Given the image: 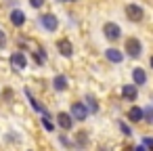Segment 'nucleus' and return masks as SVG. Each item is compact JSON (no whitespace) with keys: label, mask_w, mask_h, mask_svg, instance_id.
<instances>
[{"label":"nucleus","mask_w":153,"mask_h":151,"mask_svg":"<svg viewBox=\"0 0 153 151\" xmlns=\"http://www.w3.org/2000/svg\"><path fill=\"white\" fill-rule=\"evenodd\" d=\"M149 65H151V67H153V57H151V59H149Z\"/></svg>","instance_id":"nucleus-25"},{"label":"nucleus","mask_w":153,"mask_h":151,"mask_svg":"<svg viewBox=\"0 0 153 151\" xmlns=\"http://www.w3.org/2000/svg\"><path fill=\"white\" fill-rule=\"evenodd\" d=\"M128 120H130V122H140V120H143V109L134 105V107L128 111Z\"/></svg>","instance_id":"nucleus-14"},{"label":"nucleus","mask_w":153,"mask_h":151,"mask_svg":"<svg viewBox=\"0 0 153 151\" xmlns=\"http://www.w3.org/2000/svg\"><path fill=\"white\" fill-rule=\"evenodd\" d=\"M143 145H145V147H149V149L153 151V138H145V141H143Z\"/></svg>","instance_id":"nucleus-21"},{"label":"nucleus","mask_w":153,"mask_h":151,"mask_svg":"<svg viewBox=\"0 0 153 151\" xmlns=\"http://www.w3.org/2000/svg\"><path fill=\"white\" fill-rule=\"evenodd\" d=\"M105 57H107L111 63H122V61H124V53L117 51V48H107V51H105Z\"/></svg>","instance_id":"nucleus-8"},{"label":"nucleus","mask_w":153,"mask_h":151,"mask_svg":"<svg viewBox=\"0 0 153 151\" xmlns=\"http://www.w3.org/2000/svg\"><path fill=\"white\" fill-rule=\"evenodd\" d=\"M84 105H86V107H88V111H92V113H94V111L99 109V105H97V99H94L92 94H88V97H86Z\"/></svg>","instance_id":"nucleus-15"},{"label":"nucleus","mask_w":153,"mask_h":151,"mask_svg":"<svg viewBox=\"0 0 153 151\" xmlns=\"http://www.w3.org/2000/svg\"><path fill=\"white\" fill-rule=\"evenodd\" d=\"M132 80H134V84H136V86L145 84V82H147V74H145V69L134 67V71H132Z\"/></svg>","instance_id":"nucleus-11"},{"label":"nucleus","mask_w":153,"mask_h":151,"mask_svg":"<svg viewBox=\"0 0 153 151\" xmlns=\"http://www.w3.org/2000/svg\"><path fill=\"white\" fill-rule=\"evenodd\" d=\"M65 2H76V0H65Z\"/></svg>","instance_id":"nucleus-26"},{"label":"nucleus","mask_w":153,"mask_h":151,"mask_svg":"<svg viewBox=\"0 0 153 151\" xmlns=\"http://www.w3.org/2000/svg\"><path fill=\"white\" fill-rule=\"evenodd\" d=\"M143 118H145L147 122H153V109H151V107L145 109V111H143Z\"/></svg>","instance_id":"nucleus-18"},{"label":"nucleus","mask_w":153,"mask_h":151,"mask_svg":"<svg viewBox=\"0 0 153 151\" xmlns=\"http://www.w3.org/2000/svg\"><path fill=\"white\" fill-rule=\"evenodd\" d=\"M11 21H13L15 28H21V25L25 23V15H23L21 11H13V13H11Z\"/></svg>","instance_id":"nucleus-12"},{"label":"nucleus","mask_w":153,"mask_h":151,"mask_svg":"<svg viewBox=\"0 0 153 151\" xmlns=\"http://www.w3.org/2000/svg\"><path fill=\"white\" fill-rule=\"evenodd\" d=\"M103 34H105V38L107 40H117L120 36H122V30H120V25L117 23H105L103 25Z\"/></svg>","instance_id":"nucleus-1"},{"label":"nucleus","mask_w":153,"mask_h":151,"mask_svg":"<svg viewBox=\"0 0 153 151\" xmlns=\"http://www.w3.org/2000/svg\"><path fill=\"white\" fill-rule=\"evenodd\" d=\"M78 143H80V145H84V143H86V136H84V132H78Z\"/></svg>","instance_id":"nucleus-23"},{"label":"nucleus","mask_w":153,"mask_h":151,"mask_svg":"<svg viewBox=\"0 0 153 151\" xmlns=\"http://www.w3.org/2000/svg\"><path fill=\"white\" fill-rule=\"evenodd\" d=\"M44 2H46V0H30V4H32L34 9H42V7H44Z\"/></svg>","instance_id":"nucleus-19"},{"label":"nucleus","mask_w":153,"mask_h":151,"mask_svg":"<svg viewBox=\"0 0 153 151\" xmlns=\"http://www.w3.org/2000/svg\"><path fill=\"white\" fill-rule=\"evenodd\" d=\"M53 86H55V90H59V92L65 90V88H67V76H63V74L57 76V78L53 80Z\"/></svg>","instance_id":"nucleus-13"},{"label":"nucleus","mask_w":153,"mask_h":151,"mask_svg":"<svg viewBox=\"0 0 153 151\" xmlns=\"http://www.w3.org/2000/svg\"><path fill=\"white\" fill-rule=\"evenodd\" d=\"M57 122H59V126H61L63 130H71V126H74L71 113H69V115H67V113H59V115H57Z\"/></svg>","instance_id":"nucleus-10"},{"label":"nucleus","mask_w":153,"mask_h":151,"mask_svg":"<svg viewBox=\"0 0 153 151\" xmlns=\"http://www.w3.org/2000/svg\"><path fill=\"white\" fill-rule=\"evenodd\" d=\"M40 21H42L44 30H48V32H55V30L59 28V21H57V17H55L53 13H46V15H42V17H40Z\"/></svg>","instance_id":"nucleus-5"},{"label":"nucleus","mask_w":153,"mask_h":151,"mask_svg":"<svg viewBox=\"0 0 153 151\" xmlns=\"http://www.w3.org/2000/svg\"><path fill=\"white\" fill-rule=\"evenodd\" d=\"M71 118L74 120H86L88 118V107L84 103H74L71 105Z\"/></svg>","instance_id":"nucleus-4"},{"label":"nucleus","mask_w":153,"mask_h":151,"mask_svg":"<svg viewBox=\"0 0 153 151\" xmlns=\"http://www.w3.org/2000/svg\"><path fill=\"white\" fill-rule=\"evenodd\" d=\"M126 53H128L130 57H140L143 44H140L136 38H128V40H126Z\"/></svg>","instance_id":"nucleus-2"},{"label":"nucleus","mask_w":153,"mask_h":151,"mask_svg":"<svg viewBox=\"0 0 153 151\" xmlns=\"http://www.w3.org/2000/svg\"><path fill=\"white\" fill-rule=\"evenodd\" d=\"M126 17H128L130 21H143L145 13H143V9H140L138 4H128V7H126Z\"/></svg>","instance_id":"nucleus-3"},{"label":"nucleus","mask_w":153,"mask_h":151,"mask_svg":"<svg viewBox=\"0 0 153 151\" xmlns=\"http://www.w3.org/2000/svg\"><path fill=\"white\" fill-rule=\"evenodd\" d=\"M120 128H122V132H124V134H130V128H128L124 122H120Z\"/></svg>","instance_id":"nucleus-22"},{"label":"nucleus","mask_w":153,"mask_h":151,"mask_svg":"<svg viewBox=\"0 0 153 151\" xmlns=\"http://www.w3.org/2000/svg\"><path fill=\"white\" fill-rule=\"evenodd\" d=\"M25 94H27V99H30V103H32V107H34L36 111H40V113H42L44 109H42V107H40V103H38V101H36V99L32 97V92H30V90H25Z\"/></svg>","instance_id":"nucleus-16"},{"label":"nucleus","mask_w":153,"mask_h":151,"mask_svg":"<svg viewBox=\"0 0 153 151\" xmlns=\"http://www.w3.org/2000/svg\"><path fill=\"white\" fill-rule=\"evenodd\" d=\"M42 126H44L48 132H53V130H55V124L48 120V115H42Z\"/></svg>","instance_id":"nucleus-17"},{"label":"nucleus","mask_w":153,"mask_h":151,"mask_svg":"<svg viewBox=\"0 0 153 151\" xmlns=\"http://www.w3.org/2000/svg\"><path fill=\"white\" fill-rule=\"evenodd\" d=\"M11 65H13L15 69H23V67L27 65L25 55H23V53H15V55H11Z\"/></svg>","instance_id":"nucleus-9"},{"label":"nucleus","mask_w":153,"mask_h":151,"mask_svg":"<svg viewBox=\"0 0 153 151\" xmlns=\"http://www.w3.org/2000/svg\"><path fill=\"white\" fill-rule=\"evenodd\" d=\"M4 44H7V36H4V32H2V30H0V48H2Z\"/></svg>","instance_id":"nucleus-20"},{"label":"nucleus","mask_w":153,"mask_h":151,"mask_svg":"<svg viewBox=\"0 0 153 151\" xmlns=\"http://www.w3.org/2000/svg\"><path fill=\"white\" fill-rule=\"evenodd\" d=\"M122 97H124L126 101H136V97H138L136 84H126V86L122 88Z\"/></svg>","instance_id":"nucleus-6"},{"label":"nucleus","mask_w":153,"mask_h":151,"mask_svg":"<svg viewBox=\"0 0 153 151\" xmlns=\"http://www.w3.org/2000/svg\"><path fill=\"white\" fill-rule=\"evenodd\" d=\"M134 151H145V145H140V147H136Z\"/></svg>","instance_id":"nucleus-24"},{"label":"nucleus","mask_w":153,"mask_h":151,"mask_svg":"<svg viewBox=\"0 0 153 151\" xmlns=\"http://www.w3.org/2000/svg\"><path fill=\"white\" fill-rule=\"evenodd\" d=\"M57 48H59V53L65 55V57H71V53H74V46H71V42H69L67 38L59 40V42H57Z\"/></svg>","instance_id":"nucleus-7"}]
</instances>
